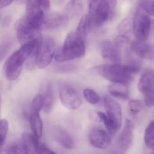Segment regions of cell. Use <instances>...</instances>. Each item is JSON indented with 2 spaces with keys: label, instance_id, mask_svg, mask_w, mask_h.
I'll return each instance as SVG.
<instances>
[{
  "label": "cell",
  "instance_id": "cell-1",
  "mask_svg": "<svg viewBox=\"0 0 154 154\" xmlns=\"http://www.w3.org/2000/svg\"><path fill=\"white\" fill-rule=\"evenodd\" d=\"M137 62L128 65L120 63L103 65L95 67V71L106 80L113 83L128 85L134 79V75L140 70Z\"/></svg>",
  "mask_w": 154,
  "mask_h": 154
},
{
  "label": "cell",
  "instance_id": "cell-2",
  "mask_svg": "<svg viewBox=\"0 0 154 154\" xmlns=\"http://www.w3.org/2000/svg\"><path fill=\"white\" fill-rule=\"evenodd\" d=\"M42 38L35 39L22 45L19 50L10 57L6 64L5 71L8 80L14 81L19 77L24 63L31 54L37 51Z\"/></svg>",
  "mask_w": 154,
  "mask_h": 154
},
{
  "label": "cell",
  "instance_id": "cell-3",
  "mask_svg": "<svg viewBox=\"0 0 154 154\" xmlns=\"http://www.w3.org/2000/svg\"><path fill=\"white\" fill-rule=\"evenodd\" d=\"M85 52V40L73 32L67 35L63 45L56 52L55 59L58 62H66L82 57Z\"/></svg>",
  "mask_w": 154,
  "mask_h": 154
},
{
  "label": "cell",
  "instance_id": "cell-4",
  "mask_svg": "<svg viewBox=\"0 0 154 154\" xmlns=\"http://www.w3.org/2000/svg\"><path fill=\"white\" fill-rule=\"evenodd\" d=\"M88 16L91 27L98 28L113 15L110 6L106 0H91Z\"/></svg>",
  "mask_w": 154,
  "mask_h": 154
},
{
  "label": "cell",
  "instance_id": "cell-5",
  "mask_svg": "<svg viewBox=\"0 0 154 154\" xmlns=\"http://www.w3.org/2000/svg\"><path fill=\"white\" fill-rule=\"evenodd\" d=\"M149 14L138 6L133 21V32L137 40L146 41L149 35L150 20Z\"/></svg>",
  "mask_w": 154,
  "mask_h": 154
},
{
  "label": "cell",
  "instance_id": "cell-6",
  "mask_svg": "<svg viewBox=\"0 0 154 154\" xmlns=\"http://www.w3.org/2000/svg\"><path fill=\"white\" fill-rule=\"evenodd\" d=\"M55 42L50 37L42 38L38 49L36 64L38 68H45L51 63L55 55Z\"/></svg>",
  "mask_w": 154,
  "mask_h": 154
},
{
  "label": "cell",
  "instance_id": "cell-7",
  "mask_svg": "<svg viewBox=\"0 0 154 154\" xmlns=\"http://www.w3.org/2000/svg\"><path fill=\"white\" fill-rule=\"evenodd\" d=\"M15 28L18 39L21 45L29 41L42 38L40 30H36L29 25L26 16L16 22Z\"/></svg>",
  "mask_w": 154,
  "mask_h": 154
},
{
  "label": "cell",
  "instance_id": "cell-8",
  "mask_svg": "<svg viewBox=\"0 0 154 154\" xmlns=\"http://www.w3.org/2000/svg\"><path fill=\"white\" fill-rule=\"evenodd\" d=\"M60 99L62 104L70 109H78L82 104V100L77 91L71 87H66L61 90Z\"/></svg>",
  "mask_w": 154,
  "mask_h": 154
},
{
  "label": "cell",
  "instance_id": "cell-9",
  "mask_svg": "<svg viewBox=\"0 0 154 154\" xmlns=\"http://www.w3.org/2000/svg\"><path fill=\"white\" fill-rule=\"evenodd\" d=\"M103 102L107 115L114 122L119 129L122 122L120 105L114 99L108 95L103 97Z\"/></svg>",
  "mask_w": 154,
  "mask_h": 154
},
{
  "label": "cell",
  "instance_id": "cell-10",
  "mask_svg": "<svg viewBox=\"0 0 154 154\" xmlns=\"http://www.w3.org/2000/svg\"><path fill=\"white\" fill-rule=\"evenodd\" d=\"M134 129L133 122L130 120L127 119L118 140L117 147L119 153H125L131 146L133 140Z\"/></svg>",
  "mask_w": 154,
  "mask_h": 154
},
{
  "label": "cell",
  "instance_id": "cell-11",
  "mask_svg": "<svg viewBox=\"0 0 154 154\" xmlns=\"http://www.w3.org/2000/svg\"><path fill=\"white\" fill-rule=\"evenodd\" d=\"M89 137L91 144L94 147L100 149L107 148L111 142L109 133L100 128H95L92 130Z\"/></svg>",
  "mask_w": 154,
  "mask_h": 154
},
{
  "label": "cell",
  "instance_id": "cell-12",
  "mask_svg": "<svg viewBox=\"0 0 154 154\" xmlns=\"http://www.w3.org/2000/svg\"><path fill=\"white\" fill-rule=\"evenodd\" d=\"M101 54L103 58L112 64L120 63L121 52L115 43L109 40H104L101 44Z\"/></svg>",
  "mask_w": 154,
  "mask_h": 154
},
{
  "label": "cell",
  "instance_id": "cell-13",
  "mask_svg": "<svg viewBox=\"0 0 154 154\" xmlns=\"http://www.w3.org/2000/svg\"><path fill=\"white\" fill-rule=\"evenodd\" d=\"M131 49L133 53L140 58L146 60H153L154 51L153 48L145 41L136 40L131 44Z\"/></svg>",
  "mask_w": 154,
  "mask_h": 154
},
{
  "label": "cell",
  "instance_id": "cell-14",
  "mask_svg": "<svg viewBox=\"0 0 154 154\" xmlns=\"http://www.w3.org/2000/svg\"><path fill=\"white\" fill-rule=\"evenodd\" d=\"M68 18L59 13H51L45 16L42 29H54L62 26L67 22Z\"/></svg>",
  "mask_w": 154,
  "mask_h": 154
},
{
  "label": "cell",
  "instance_id": "cell-15",
  "mask_svg": "<svg viewBox=\"0 0 154 154\" xmlns=\"http://www.w3.org/2000/svg\"><path fill=\"white\" fill-rule=\"evenodd\" d=\"M139 90L145 94L154 89V69L148 68L140 79L138 85Z\"/></svg>",
  "mask_w": 154,
  "mask_h": 154
},
{
  "label": "cell",
  "instance_id": "cell-16",
  "mask_svg": "<svg viewBox=\"0 0 154 154\" xmlns=\"http://www.w3.org/2000/svg\"><path fill=\"white\" fill-rule=\"evenodd\" d=\"M38 139L34 134L32 135L28 133H25L23 134L22 143L28 154L38 153L41 143Z\"/></svg>",
  "mask_w": 154,
  "mask_h": 154
},
{
  "label": "cell",
  "instance_id": "cell-17",
  "mask_svg": "<svg viewBox=\"0 0 154 154\" xmlns=\"http://www.w3.org/2000/svg\"><path fill=\"white\" fill-rule=\"evenodd\" d=\"M127 85L124 84L113 83L109 85L108 91L111 95L115 98L126 100L129 98V91Z\"/></svg>",
  "mask_w": 154,
  "mask_h": 154
},
{
  "label": "cell",
  "instance_id": "cell-18",
  "mask_svg": "<svg viewBox=\"0 0 154 154\" xmlns=\"http://www.w3.org/2000/svg\"><path fill=\"white\" fill-rule=\"evenodd\" d=\"M55 138L57 141L66 148L72 149L74 147V142L72 137L64 131L58 129L54 133Z\"/></svg>",
  "mask_w": 154,
  "mask_h": 154
},
{
  "label": "cell",
  "instance_id": "cell-19",
  "mask_svg": "<svg viewBox=\"0 0 154 154\" xmlns=\"http://www.w3.org/2000/svg\"><path fill=\"white\" fill-rule=\"evenodd\" d=\"M30 125L33 134L38 138L41 137L43 133V122L39 112H34L30 114Z\"/></svg>",
  "mask_w": 154,
  "mask_h": 154
},
{
  "label": "cell",
  "instance_id": "cell-20",
  "mask_svg": "<svg viewBox=\"0 0 154 154\" xmlns=\"http://www.w3.org/2000/svg\"><path fill=\"white\" fill-rule=\"evenodd\" d=\"M54 90L51 85H48L46 90L45 95L43 96L42 109L47 113L51 112L54 107Z\"/></svg>",
  "mask_w": 154,
  "mask_h": 154
},
{
  "label": "cell",
  "instance_id": "cell-21",
  "mask_svg": "<svg viewBox=\"0 0 154 154\" xmlns=\"http://www.w3.org/2000/svg\"><path fill=\"white\" fill-rule=\"evenodd\" d=\"M91 28L89 16L85 15L81 18L75 32L82 39L85 41Z\"/></svg>",
  "mask_w": 154,
  "mask_h": 154
},
{
  "label": "cell",
  "instance_id": "cell-22",
  "mask_svg": "<svg viewBox=\"0 0 154 154\" xmlns=\"http://www.w3.org/2000/svg\"><path fill=\"white\" fill-rule=\"evenodd\" d=\"M83 10L82 0H70L66 6V11L71 17L80 15Z\"/></svg>",
  "mask_w": 154,
  "mask_h": 154
},
{
  "label": "cell",
  "instance_id": "cell-23",
  "mask_svg": "<svg viewBox=\"0 0 154 154\" xmlns=\"http://www.w3.org/2000/svg\"><path fill=\"white\" fill-rule=\"evenodd\" d=\"M144 141L149 149L154 150V120L151 121L146 128Z\"/></svg>",
  "mask_w": 154,
  "mask_h": 154
},
{
  "label": "cell",
  "instance_id": "cell-24",
  "mask_svg": "<svg viewBox=\"0 0 154 154\" xmlns=\"http://www.w3.org/2000/svg\"><path fill=\"white\" fill-rule=\"evenodd\" d=\"M98 116L99 119L103 122L109 133L112 135L116 134L119 129L114 122L107 114L106 115L104 112H98Z\"/></svg>",
  "mask_w": 154,
  "mask_h": 154
},
{
  "label": "cell",
  "instance_id": "cell-25",
  "mask_svg": "<svg viewBox=\"0 0 154 154\" xmlns=\"http://www.w3.org/2000/svg\"><path fill=\"white\" fill-rule=\"evenodd\" d=\"M118 29L120 35L129 38L133 31V23L129 19H124L119 25Z\"/></svg>",
  "mask_w": 154,
  "mask_h": 154
},
{
  "label": "cell",
  "instance_id": "cell-26",
  "mask_svg": "<svg viewBox=\"0 0 154 154\" xmlns=\"http://www.w3.org/2000/svg\"><path fill=\"white\" fill-rule=\"evenodd\" d=\"M84 96L86 100L91 104H95L100 101L99 94L92 89L86 88L83 91Z\"/></svg>",
  "mask_w": 154,
  "mask_h": 154
},
{
  "label": "cell",
  "instance_id": "cell-27",
  "mask_svg": "<svg viewBox=\"0 0 154 154\" xmlns=\"http://www.w3.org/2000/svg\"><path fill=\"white\" fill-rule=\"evenodd\" d=\"M143 107V103L139 100H131L128 104L129 112L132 115H136L139 113L142 110Z\"/></svg>",
  "mask_w": 154,
  "mask_h": 154
},
{
  "label": "cell",
  "instance_id": "cell-28",
  "mask_svg": "<svg viewBox=\"0 0 154 154\" xmlns=\"http://www.w3.org/2000/svg\"><path fill=\"white\" fill-rule=\"evenodd\" d=\"M9 129L8 122L2 119L0 122V148L2 147L7 138Z\"/></svg>",
  "mask_w": 154,
  "mask_h": 154
},
{
  "label": "cell",
  "instance_id": "cell-29",
  "mask_svg": "<svg viewBox=\"0 0 154 154\" xmlns=\"http://www.w3.org/2000/svg\"><path fill=\"white\" fill-rule=\"evenodd\" d=\"M6 152L8 154H28L22 143L10 145L7 147Z\"/></svg>",
  "mask_w": 154,
  "mask_h": 154
},
{
  "label": "cell",
  "instance_id": "cell-30",
  "mask_svg": "<svg viewBox=\"0 0 154 154\" xmlns=\"http://www.w3.org/2000/svg\"><path fill=\"white\" fill-rule=\"evenodd\" d=\"M138 6L149 15H154V0H141Z\"/></svg>",
  "mask_w": 154,
  "mask_h": 154
},
{
  "label": "cell",
  "instance_id": "cell-31",
  "mask_svg": "<svg viewBox=\"0 0 154 154\" xmlns=\"http://www.w3.org/2000/svg\"><path fill=\"white\" fill-rule=\"evenodd\" d=\"M43 105V95L39 94L36 96L33 100L31 106V112H40L42 109Z\"/></svg>",
  "mask_w": 154,
  "mask_h": 154
},
{
  "label": "cell",
  "instance_id": "cell-32",
  "mask_svg": "<svg viewBox=\"0 0 154 154\" xmlns=\"http://www.w3.org/2000/svg\"><path fill=\"white\" fill-rule=\"evenodd\" d=\"M144 103L148 107L154 106V89L145 94Z\"/></svg>",
  "mask_w": 154,
  "mask_h": 154
},
{
  "label": "cell",
  "instance_id": "cell-33",
  "mask_svg": "<svg viewBox=\"0 0 154 154\" xmlns=\"http://www.w3.org/2000/svg\"><path fill=\"white\" fill-rule=\"evenodd\" d=\"M38 154H56V153L49 149L45 144L40 143Z\"/></svg>",
  "mask_w": 154,
  "mask_h": 154
},
{
  "label": "cell",
  "instance_id": "cell-34",
  "mask_svg": "<svg viewBox=\"0 0 154 154\" xmlns=\"http://www.w3.org/2000/svg\"><path fill=\"white\" fill-rule=\"evenodd\" d=\"M43 9L48 10L50 8V0H37Z\"/></svg>",
  "mask_w": 154,
  "mask_h": 154
},
{
  "label": "cell",
  "instance_id": "cell-35",
  "mask_svg": "<svg viewBox=\"0 0 154 154\" xmlns=\"http://www.w3.org/2000/svg\"><path fill=\"white\" fill-rule=\"evenodd\" d=\"M15 0H0V8H4L10 5Z\"/></svg>",
  "mask_w": 154,
  "mask_h": 154
},
{
  "label": "cell",
  "instance_id": "cell-36",
  "mask_svg": "<svg viewBox=\"0 0 154 154\" xmlns=\"http://www.w3.org/2000/svg\"><path fill=\"white\" fill-rule=\"evenodd\" d=\"M108 2V3L110 5L112 13L113 16V13H114V11L116 8V5H117V0H106Z\"/></svg>",
  "mask_w": 154,
  "mask_h": 154
},
{
  "label": "cell",
  "instance_id": "cell-37",
  "mask_svg": "<svg viewBox=\"0 0 154 154\" xmlns=\"http://www.w3.org/2000/svg\"><path fill=\"white\" fill-rule=\"evenodd\" d=\"M17 1L21 2H25L27 1V0H17Z\"/></svg>",
  "mask_w": 154,
  "mask_h": 154
},
{
  "label": "cell",
  "instance_id": "cell-38",
  "mask_svg": "<svg viewBox=\"0 0 154 154\" xmlns=\"http://www.w3.org/2000/svg\"><path fill=\"white\" fill-rule=\"evenodd\" d=\"M153 27H154V21H153Z\"/></svg>",
  "mask_w": 154,
  "mask_h": 154
},
{
  "label": "cell",
  "instance_id": "cell-39",
  "mask_svg": "<svg viewBox=\"0 0 154 154\" xmlns=\"http://www.w3.org/2000/svg\"><path fill=\"white\" fill-rule=\"evenodd\" d=\"M59 1H61V0H59Z\"/></svg>",
  "mask_w": 154,
  "mask_h": 154
}]
</instances>
